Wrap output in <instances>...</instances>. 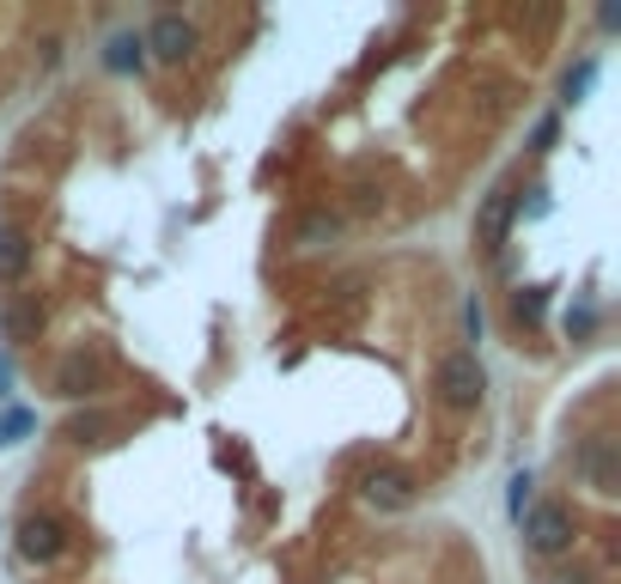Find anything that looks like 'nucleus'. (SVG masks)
<instances>
[{
    "label": "nucleus",
    "mask_w": 621,
    "mask_h": 584,
    "mask_svg": "<svg viewBox=\"0 0 621 584\" xmlns=\"http://www.w3.org/2000/svg\"><path fill=\"white\" fill-rule=\"evenodd\" d=\"M433 390H439V402H445V408H476V402L487 396V371H482V359L469 354V347L445 354V359H439V371H433Z\"/></svg>",
    "instance_id": "nucleus-1"
},
{
    "label": "nucleus",
    "mask_w": 621,
    "mask_h": 584,
    "mask_svg": "<svg viewBox=\"0 0 621 584\" xmlns=\"http://www.w3.org/2000/svg\"><path fill=\"white\" fill-rule=\"evenodd\" d=\"M524 523V548L530 554H543V560H555V554H567L573 548V506H560V499H543V506H530V518H518Z\"/></svg>",
    "instance_id": "nucleus-2"
},
{
    "label": "nucleus",
    "mask_w": 621,
    "mask_h": 584,
    "mask_svg": "<svg viewBox=\"0 0 621 584\" xmlns=\"http://www.w3.org/2000/svg\"><path fill=\"white\" fill-rule=\"evenodd\" d=\"M18 560H31V567H49V560H62L67 548V523L49 518V511H31V518H18V536H13Z\"/></svg>",
    "instance_id": "nucleus-3"
},
{
    "label": "nucleus",
    "mask_w": 621,
    "mask_h": 584,
    "mask_svg": "<svg viewBox=\"0 0 621 584\" xmlns=\"http://www.w3.org/2000/svg\"><path fill=\"white\" fill-rule=\"evenodd\" d=\"M140 43L153 49L159 62H189V55L202 49V31H195L183 13H159V18H153V31L140 37Z\"/></svg>",
    "instance_id": "nucleus-4"
},
{
    "label": "nucleus",
    "mask_w": 621,
    "mask_h": 584,
    "mask_svg": "<svg viewBox=\"0 0 621 584\" xmlns=\"http://www.w3.org/2000/svg\"><path fill=\"white\" fill-rule=\"evenodd\" d=\"M359 493H366V506H378V511H403L408 499H415V481H408L403 469H372V475L359 481Z\"/></svg>",
    "instance_id": "nucleus-5"
},
{
    "label": "nucleus",
    "mask_w": 621,
    "mask_h": 584,
    "mask_svg": "<svg viewBox=\"0 0 621 584\" xmlns=\"http://www.w3.org/2000/svg\"><path fill=\"white\" fill-rule=\"evenodd\" d=\"M512 214H518V195L506 183L494 189V195L482 201V214H476V238H482L487 250H499V238H506V226H512Z\"/></svg>",
    "instance_id": "nucleus-6"
},
{
    "label": "nucleus",
    "mask_w": 621,
    "mask_h": 584,
    "mask_svg": "<svg viewBox=\"0 0 621 584\" xmlns=\"http://www.w3.org/2000/svg\"><path fill=\"white\" fill-rule=\"evenodd\" d=\"M579 469H585V481L597 493H616V439H591L585 457H579Z\"/></svg>",
    "instance_id": "nucleus-7"
},
{
    "label": "nucleus",
    "mask_w": 621,
    "mask_h": 584,
    "mask_svg": "<svg viewBox=\"0 0 621 584\" xmlns=\"http://www.w3.org/2000/svg\"><path fill=\"white\" fill-rule=\"evenodd\" d=\"M25 268H31V238H25L18 226H7V231H0V275L18 280Z\"/></svg>",
    "instance_id": "nucleus-8"
},
{
    "label": "nucleus",
    "mask_w": 621,
    "mask_h": 584,
    "mask_svg": "<svg viewBox=\"0 0 621 584\" xmlns=\"http://www.w3.org/2000/svg\"><path fill=\"white\" fill-rule=\"evenodd\" d=\"M116 74H140L147 67V43H140L135 31H123V37H110V55H104Z\"/></svg>",
    "instance_id": "nucleus-9"
},
{
    "label": "nucleus",
    "mask_w": 621,
    "mask_h": 584,
    "mask_svg": "<svg viewBox=\"0 0 621 584\" xmlns=\"http://www.w3.org/2000/svg\"><path fill=\"white\" fill-rule=\"evenodd\" d=\"M55 384H62V396H86V390H98V359L74 354L62 366V378H55Z\"/></svg>",
    "instance_id": "nucleus-10"
},
{
    "label": "nucleus",
    "mask_w": 621,
    "mask_h": 584,
    "mask_svg": "<svg viewBox=\"0 0 621 584\" xmlns=\"http://www.w3.org/2000/svg\"><path fill=\"white\" fill-rule=\"evenodd\" d=\"M512 323H518V329H536V323H543V287H518V292H512Z\"/></svg>",
    "instance_id": "nucleus-11"
},
{
    "label": "nucleus",
    "mask_w": 621,
    "mask_h": 584,
    "mask_svg": "<svg viewBox=\"0 0 621 584\" xmlns=\"http://www.w3.org/2000/svg\"><path fill=\"white\" fill-rule=\"evenodd\" d=\"M37 323H43V310H37V299H18V305L7 310V335H31Z\"/></svg>",
    "instance_id": "nucleus-12"
},
{
    "label": "nucleus",
    "mask_w": 621,
    "mask_h": 584,
    "mask_svg": "<svg viewBox=\"0 0 621 584\" xmlns=\"http://www.w3.org/2000/svg\"><path fill=\"white\" fill-rule=\"evenodd\" d=\"M324 238H342V219L335 214H310L305 226H299V244H324Z\"/></svg>",
    "instance_id": "nucleus-13"
},
{
    "label": "nucleus",
    "mask_w": 621,
    "mask_h": 584,
    "mask_svg": "<svg viewBox=\"0 0 621 584\" xmlns=\"http://www.w3.org/2000/svg\"><path fill=\"white\" fill-rule=\"evenodd\" d=\"M25 432H31V415H25V408H0V450L18 445Z\"/></svg>",
    "instance_id": "nucleus-14"
},
{
    "label": "nucleus",
    "mask_w": 621,
    "mask_h": 584,
    "mask_svg": "<svg viewBox=\"0 0 621 584\" xmlns=\"http://www.w3.org/2000/svg\"><path fill=\"white\" fill-rule=\"evenodd\" d=\"M597 79V62H579V67H567V79H560V98L573 104V98H585V86Z\"/></svg>",
    "instance_id": "nucleus-15"
},
{
    "label": "nucleus",
    "mask_w": 621,
    "mask_h": 584,
    "mask_svg": "<svg viewBox=\"0 0 621 584\" xmlns=\"http://www.w3.org/2000/svg\"><path fill=\"white\" fill-rule=\"evenodd\" d=\"M104 427H110L104 415H74V420H67V439H79V445H92V439H98Z\"/></svg>",
    "instance_id": "nucleus-16"
},
{
    "label": "nucleus",
    "mask_w": 621,
    "mask_h": 584,
    "mask_svg": "<svg viewBox=\"0 0 621 584\" xmlns=\"http://www.w3.org/2000/svg\"><path fill=\"white\" fill-rule=\"evenodd\" d=\"M591 329H597V310H591V305H579L573 317H567V335H591Z\"/></svg>",
    "instance_id": "nucleus-17"
},
{
    "label": "nucleus",
    "mask_w": 621,
    "mask_h": 584,
    "mask_svg": "<svg viewBox=\"0 0 621 584\" xmlns=\"http://www.w3.org/2000/svg\"><path fill=\"white\" fill-rule=\"evenodd\" d=\"M524 499H530V475H512V518H524Z\"/></svg>",
    "instance_id": "nucleus-18"
},
{
    "label": "nucleus",
    "mask_w": 621,
    "mask_h": 584,
    "mask_svg": "<svg viewBox=\"0 0 621 584\" xmlns=\"http://www.w3.org/2000/svg\"><path fill=\"white\" fill-rule=\"evenodd\" d=\"M13 396V366H7V354H0V402Z\"/></svg>",
    "instance_id": "nucleus-19"
},
{
    "label": "nucleus",
    "mask_w": 621,
    "mask_h": 584,
    "mask_svg": "<svg viewBox=\"0 0 621 584\" xmlns=\"http://www.w3.org/2000/svg\"><path fill=\"white\" fill-rule=\"evenodd\" d=\"M548 584H591V572H555Z\"/></svg>",
    "instance_id": "nucleus-20"
}]
</instances>
